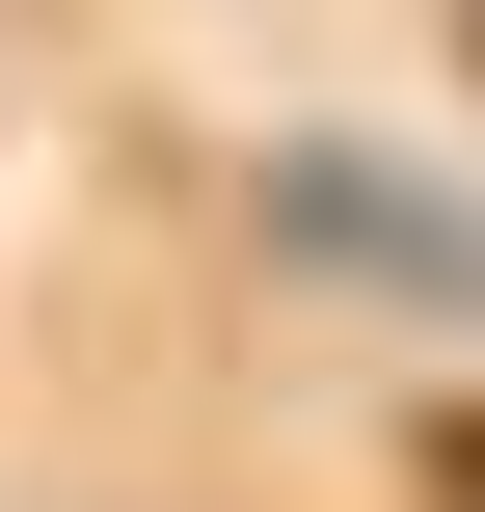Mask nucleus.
I'll return each mask as SVG.
<instances>
[{
	"label": "nucleus",
	"instance_id": "nucleus-1",
	"mask_svg": "<svg viewBox=\"0 0 485 512\" xmlns=\"http://www.w3.org/2000/svg\"><path fill=\"white\" fill-rule=\"evenodd\" d=\"M405 486H432V512H485V405H432V432H405Z\"/></svg>",
	"mask_w": 485,
	"mask_h": 512
},
{
	"label": "nucleus",
	"instance_id": "nucleus-2",
	"mask_svg": "<svg viewBox=\"0 0 485 512\" xmlns=\"http://www.w3.org/2000/svg\"><path fill=\"white\" fill-rule=\"evenodd\" d=\"M459 54H485V0H459Z\"/></svg>",
	"mask_w": 485,
	"mask_h": 512
}]
</instances>
